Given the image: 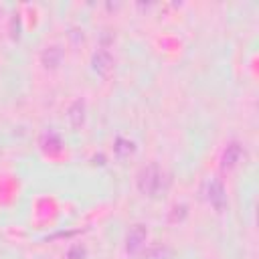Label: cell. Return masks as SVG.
<instances>
[{
    "mask_svg": "<svg viewBox=\"0 0 259 259\" xmlns=\"http://www.w3.org/2000/svg\"><path fill=\"white\" fill-rule=\"evenodd\" d=\"M188 214V206L186 204H174L172 206V210H170V221L172 223H180V221H184V217Z\"/></svg>",
    "mask_w": 259,
    "mask_h": 259,
    "instance_id": "cell-11",
    "label": "cell"
},
{
    "mask_svg": "<svg viewBox=\"0 0 259 259\" xmlns=\"http://www.w3.org/2000/svg\"><path fill=\"white\" fill-rule=\"evenodd\" d=\"M115 67V61H113V55L107 51V49H97L93 55H91V69L101 75V77H109L111 71Z\"/></svg>",
    "mask_w": 259,
    "mask_h": 259,
    "instance_id": "cell-4",
    "label": "cell"
},
{
    "mask_svg": "<svg viewBox=\"0 0 259 259\" xmlns=\"http://www.w3.org/2000/svg\"><path fill=\"white\" fill-rule=\"evenodd\" d=\"M113 152H115L117 158H130L136 152V144L127 138H117L115 144H113Z\"/></svg>",
    "mask_w": 259,
    "mask_h": 259,
    "instance_id": "cell-10",
    "label": "cell"
},
{
    "mask_svg": "<svg viewBox=\"0 0 259 259\" xmlns=\"http://www.w3.org/2000/svg\"><path fill=\"white\" fill-rule=\"evenodd\" d=\"M138 190L146 196H160L162 192H166L170 178H166V174L156 166V164H148L138 172Z\"/></svg>",
    "mask_w": 259,
    "mask_h": 259,
    "instance_id": "cell-1",
    "label": "cell"
},
{
    "mask_svg": "<svg viewBox=\"0 0 259 259\" xmlns=\"http://www.w3.org/2000/svg\"><path fill=\"white\" fill-rule=\"evenodd\" d=\"M245 158V150L239 142H231L227 144V148L223 150V156H221V166L223 170H233L241 164V160Z\"/></svg>",
    "mask_w": 259,
    "mask_h": 259,
    "instance_id": "cell-5",
    "label": "cell"
},
{
    "mask_svg": "<svg viewBox=\"0 0 259 259\" xmlns=\"http://www.w3.org/2000/svg\"><path fill=\"white\" fill-rule=\"evenodd\" d=\"M202 192H204V198L206 202L217 210V212H223L227 208V190H225V184L219 180V178H206L204 186H202Z\"/></svg>",
    "mask_w": 259,
    "mask_h": 259,
    "instance_id": "cell-2",
    "label": "cell"
},
{
    "mask_svg": "<svg viewBox=\"0 0 259 259\" xmlns=\"http://www.w3.org/2000/svg\"><path fill=\"white\" fill-rule=\"evenodd\" d=\"M69 36L75 40V45H79V42H83V40H85V32H83V28H71Z\"/></svg>",
    "mask_w": 259,
    "mask_h": 259,
    "instance_id": "cell-13",
    "label": "cell"
},
{
    "mask_svg": "<svg viewBox=\"0 0 259 259\" xmlns=\"http://www.w3.org/2000/svg\"><path fill=\"white\" fill-rule=\"evenodd\" d=\"M63 61V47L61 45H49L40 53V63L47 71H55Z\"/></svg>",
    "mask_w": 259,
    "mask_h": 259,
    "instance_id": "cell-6",
    "label": "cell"
},
{
    "mask_svg": "<svg viewBox=\"0 0 259 259\" xmlns=\"http://www.w3.org/2000/svg\"><path fill=\"white\" fill-rule=\"evenodd\" d=\"M85 117H87V105L83 99H75L69 109H67V121L73 130H79L83 123H85Z\"/></svg>",
    "mask_w": 259,
    "mask_h": 259,
    "instance_id": "cell-7",
    "label": "cell"
},
{
    "mask_svg": "<svg viewBox=\"0 0 259 259\" xmlns=\"http://www.w3.org/2000/svg\"><path fill=\"white\" fill-rule=\"evenodd\" d=\"M146 239H148V227L142 225V223L132 225L127 235H125V251L130 255L140 253L144 249V245H146Z\"/></svg>",
    "mask_w": 259,
    "mask_h": 259,
    "instance_id": "cell-3",
    "label": "cell"
},
{
    "mask_svg": "<svg viewBox=\"0 0 259 259\" xmlns=\"http://www.w3.org/2000/svg\"><path fill=\"white\" fill-rule=\"evenodd\" d=\"M67 259H87V249L83 245H73L67 253Z\"/></svg>",
    "mask_w": 259,
    "mask_h": 259,
    "instance_id": "cell-12",
    "label": "cell"
},
{
    "mask_svg": "<svg viewBox=\"0 0 259 259\" xmlns=\"http://www.w3.org/2000/svg\"><path fill=\"white\" fill-rule=\"evenodd\" d=\"M40 148H42L47 154H57V152L63 150V140H61V136H59L57 132L49 130V132H45V134L40 136Z\"/></svg>",
    "mask_w": 259,
    "mask_h": 259,
    "instance_id": "cell-8",
    "label": "cell"
},
{
    "mask_svg": "<svg viewBox=\"0 0 259 259\" xmlns=\"http://www.w3.org/2000/svg\"><path fill=\"white\" fill-rule=\"evenodd\" d=\"M174 251L168 245H152L144 251V259H172Z\"/></svg>",
    "mask_w": 259,
    "mask_h": 259,
    "instance_id": "cell-9",
    "label": "cell"
}]
</instances>
